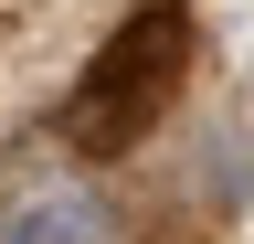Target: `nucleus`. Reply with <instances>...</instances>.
<instances>
[{
  "mask_svg": "<svg viewBox=\"0 0 254 244\" xmlns=\"http://www.w3.org/2000/svg\"><path fill=\"white\" fill-rule=\"evenodd\" d=\"M180 43H190V21L170 11V0L127 21V43H117L106 64L85 75V96H74V117H64V128H74V149H127V138H138L148 117H159V106L180 96V64H190Z\"/></svg>",
  "mask_w": 254,
  "mask_h": 244,
  "instance_id": "1",
  "label": "nucleus"
},
{
  "mask_svg": "<svg viewBox=\"0 0 254 244\" xmlns=\"http://www.w3.org/2000/svg\"><path fill=\"white\" fill-rule=\"evenodd\" d=\"M0 244H117V212L95 191H32L11 223H0Z\"/></svg>",
  "mask_w": 254,
  "mask_h": 244,
  "instance_id": "2",
  "label": "nucleus"
}]
</instances>
